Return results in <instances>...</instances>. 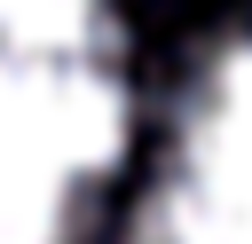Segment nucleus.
Wrapping results in <instances>:
<instances>
[{
  "mask_svg": "<svg viewBox=\"0 0 252 244\" xmlns=\"http://www.w3.org/2000/svg\"><path fill=\"white\" fill-rule=\"evenodd\" d=\"M126 150L118 0H0V244H87Z\"/></svg>",
  "mask_w": 252,
  "mask_h": 244,
  "instance_id": "nucleus-1",
  "label": "nucleus"
},
{
  "mask_svg": "<svg viewBox=\"0 0 252 244\" xmlns=\"http://www.w3.org/2000/svg\"><path fill=\"white\" fill-rule=\"evenodd\" d=\"M126 244H252V16L220 24L173 71Z\"/></svg>",
  "mask_w": 252,
  "mask_h": 244,
  "instance_id": "nucleus-2",
  "label": "nucleus"
}]
</instances>
